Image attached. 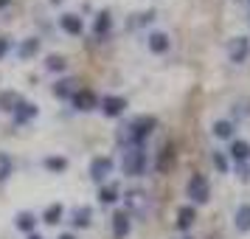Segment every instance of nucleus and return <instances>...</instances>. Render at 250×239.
<instances>
[{"mask_svg": "<svg viewBox=\"0 0 250 239\" xmlns=\"http://www.w3.org/2000/svg\"><path fill=\"white\" fill-rule=\"evenodd\" d=\"M158 127V121H155V115H138V118H132L129 124L121 127V132H118V144H124V147H141V141L152 132Z\"/></svg>", "mask_w": 250, "mask_h": 239, "instance_id": "obj_1", "label": "nucleus"}, {"mask_svg": "<svg viewBox=\"0 0 250 239\" xmlns=\"http://www.w3.org/2000/svg\"><path fill=\"white\" fill-rule=\"evenodd\" d=\"M9 3H12V0H0V9H3V6H9Z\"/></svg>", "mask_w": 250, "mask_h": 239, "instance_id": "obj_32", "label": "nucleus"}, {"mask_svg": "<svg viewBox=\"0 0 250 239\" xmlns=\"http://www.w3.org/2000/svg\"><path fill=\"white\" fill-rule=\"evenodd\" d=\"M214 163H216V169H219V172H228V160L222 158L219 152H216V155H214Z\"/></svg>", "mask_w": 250, "mask_h": 239, "instance_id": "obj_29", "label": "nucleus"}, {"mask_svg": "<svg viewBox=\"0 0 250 239\" xmlns=\"http://www.w3.org/2000/svg\"><path fill=\"white\" fill-rule=\"evenodd\" d=\"M230 155H233V160L245 163V160L250 158V147L245 144V141H233V144H230Z\"/></svg>", "mask_w": 250, "mask_h": 239, "instance_id": "obj_13", "label": "nucleus"}, {"mask_svg": "<svg viewBox=\"0 0 250 239\" xmlns=\"http://www.w3.org/2000/svg\"><path fill=\"white\" fill-rule=\"evenodd\" d=\"M149 48H152L155 54H166V51H169V37L166 34H152L149 37Z\"/></svg>", "mask_w": 250, "mask_h": 239, "instance_id": "obj_14", "label": "nucleus"}, {"mask_svg": "<svg viewBox=\"0 0 250 239\" xmlns=\"http://www.w3.org/2000/svg\"><path fill=\"white\" fill-rule=\"evenodd\" d=\"M9 174H12V160H9V155L0 152V180H6Z\"/></svg>", "mask_w": 250, "mask_h": 239, "instance_id": "obj_26", "label": "nucleus"}, {"mask_svg": "<svg viewBox=\"0 0 250 239\" xmlns=\"http://www.w3.org/2000/svg\"><path fill=\"white\" fill-rule=\"evenodd\" d=\"M20 104H23L20 93H12V90L0 93V110H9V113H14V110H17Z\"/></svg>", "mask_w": 250, "mask_h": 239, "instance_id": "obj_8", "label": "nucleus"}, {"mask_svg": "<svg viewBox=\"0 0 250 239\" xmlns=\"http://www.w3.org/2000/svg\"><path fill=\"white\" fill-rule=\"evenodd\" d=\"M129 205H132V208H138V205H144V194L132 192V194H129Z\"/></svg>", "mask_w": 250, "mask_h": 239, "instance_id": "obj_28", "label": "nucleus"}, {"mask_svg": "<svg viewBox=\"0 0 250 239\" xmlns=\"http://www.w3.org/2000/svg\"><path fill=\"white\" fill-rule=\"evenodd\" d=\"M59 239H76V237H70V234H62V237H59Z\"/></svg>", "mask_w": 250, "mask_h": 239, "instance_id": "obj_33", "label": "nucleus"}, {"mask_svg": "<svg viewBox=\"0 0 250 239\" xmlns=\"http://www.w3.org/2000/svg\"><path fill=\"white\" fill-rule=\"evenodd\" d=\"M73 107L82 110V113L93 110V107H96V93H93V90H76V93H73Z\"/></svg>", "mask_w": 250, "mask_h": 239, "instance_id": "obj_6", "label": "nucleus"}, {"mask_svg": "<svg viewBox=\"0 0 250 239\" xmlns=\"http://www.w3.org/2000/svg\"><path fill=\"white\" fill-rule=\"evenodd\" d=\"M45 166L51 172H65V166H68V163H65L62 158H45Z\"/></svg>", "mask_w": 250, "mask_h": 239, "instance_id": "obj_27", "label": "nucleus"}, {"mask_svg": "<svg viewBox=\"0 0 250 239\" xmlns=\"http://www.w3.org/2000/svg\"><path fill=\"white\" fill-rule=\"evenodd\" d=\"M214 135L216 138H230L233 135V124H230V121H216L214 124Z\"/></svg>", "mask_w": 250, "mask_h": 239, "instance_id": "obj_20", "label": "nucleus"}, {"mask_svg": "<svg viewBox=\"0 0 250 239\" xmlns=\"http://www.w3.org/2000/svg\"><path fill=\"white\" fill-rule=\"evenodd\" d=\"M126 110V102L121 96H107L104 99V115H121Z\"/></svg>", "mask_w": 250, "mask_h": 239, "instance_id": "obj_7", "label": "nucleus"}, {"mask_svg": "<svg viewBox=\"0 0 250 239\" xmlns=\"http://www.w3.org/2000/svg\"><path fill=\"white\" fill-rule=\"evenodd\" d=\"M37 115V104H31V102H23L17 110H14V118H17V124H25V121H31Z\"/></svg>", "mask_w": 250, "mask_h": 239, "instance_id": "obj_10", "label": "nucleus"}, {"mask_svg": "<svg viewBox=\"0 0 250 239\" xmlns=\"http://www.w3.org/2000/svg\"><path fill=\"white\" fill-rule=\"evenodd\" d=\"M54 3H59V0H54Z\"/></svg>", "mask_w": 250, "mask_h": 239, "instance_id": "obj_35", "label": "nucleus"}, {"mask_svg": "<svg viewBox=\"0 0 250 239\" xmlns=\"http://www.w3.org/2000/svg\"><path fill=\"white\" fill-rule=\"evenodd\" d=\"M233 219H236V228H239V231H250V205H242Z\"/></svg>", "mask_w": 250, "mask_h": 239, "instance_id": "obj_15", "label": "nucleus"}, {"mask_svg": "<svg viewBox=\"0 0 250 239\" xmlns=\"http://www.w3.org/2000/svg\"><path fill=\"white\" fill-rule=\"evenodd\" d=\"M17 228H20V231H34V217L28 214V211L17 214Z\"/></svg>", "mask_w": 250, "mask_h": 239, "instance_id": "obj_21", "label": "nucleus"}, {"mask_svg": "<svg viewBox=\"0 0 250 239\" xmlns=\"http://www.w3.org/2000/svg\"><path fill=\"white\" fill-rule=\"evenodd\" d=\"M208 180H205V174H191V180H188V197H191L194 203H205L208 200Z\"/></svg>", "mask_w": 250, "mask_h": 239, "instance_id": "obj_3", "label": "nucleus"}, {"mask_svg": "<svg viewBox=\"0 0 250 239\" xmlns=\"http://www.w3.org/2000/svg\"><path fill=\"white\" fill-rule=\"evenodd\" d=\"M73 82H68V79H62V82H57V87H54V93H57L59 99H68L70 93H73V87H70Z\"/></svg>", "mask_w": 250, "mask_h": 239, "instance_id": "obj_24", "label": "nucleus"}, {"mask_svg": "<svg viewBox=\"0 0 250 239\" xmlns=\"http://www.w3.org/2000/svg\"><path fill=\"white\" fill-rule=\"evenodd\" d=\"M113 234H115V237H126V234H129V214L115 211V217H113Z\"/></svg>", "mask_w": 250, "mask_h": 239, "instance_id": "obj_9", "label": "nucleus"}, {"mask_svg": "<svg viewBox=\"0 0 250 239\" xmlns=\"http://www.w3.org/2000/svg\"><path fill=\"white\" fill-rule=\"evenodd\" d=\"M110 172H113V160L110 158H93V163H90V177L93 180L102 183Z\"/></svg>", "mask_w": 250, "mask_h": 239, "instance_id": "obj_5", "label": "nucleus"}, {"mask_svg": "<svg viewBox=\"0 0 250 239\" xmlns=\"http://www.w3.org/2000/svg\"><path fill=\"white\" fill-rule=\"evenodd\" d=\"M239 177H242V180H248V166H245V163L239 166Z\"/></svg>", "mask_w": 250, "mask_h": 239, "instance_id": "obj_30", "label": "nucleus"}, {"mask_svg": "<svg viewBox=\"0 0 250 239\" xmlns=\"http://www.w3.org/2000/svg\"><path fill=\"white\" fill-rule=\"evenodd\" d=\"M59 25H62L68 34H82V17H76V14H62Z\"/></svg>", "mask_w": 250, "mask_h": 239, "instance_id": "obj_11", "label": "nucleus"}, {"mask_svg": "<svg viewBox=\"0 0 250 239\" xmlns=\"http://www.w3.org/2000/svg\"><path fill=\"white\" fill-rule=\"evenodd\" d=\"M6 51H9V43H6V40H3V37H0V57H3V54H6Z\"/></svg>", "mask_w": 250, "mask_h": 239, "instance_id": "obj_31", "label": "nucleus"}, {"mask_svg": "<svg viewBox=\"0 0 250 239\" xmlns=\"http://www.w3.org/2000/svg\"><path fill=\"white\" fill-rule=\"evenodd\" d=\"M37 48H40V40H25L23 45H20V57H34L37 54Z\"/></svg>", "mask_w": 250, "mask_h": 239, "instance_id": "obj_22", "label": "nucleus"}, {"mask_svg": "<svg viewBox=\"0 0 250 239\" xmlns=\"http://www.w3.org/2000/svg\"><path fill=\"white\" fill-rule=\"evenodd\" d=\"M62 211H65V208H62L59 203H54L51 208H45V222L48 225H57L59 219H62Z\"/></svg>", "mask_w": 250, "mask_h": 239, "instance_id": "obj_19", "label": "nucleus"}, {"mask_svg": "<svg viewBox=\"0 0 250 239\" xmlns=\"http://www.w3.org/2000/svg\"><path fill=\"white\" fill-rule=\"evenodd\" d=\"M118 186H113V183H110V186H102V192H99V200H102V203H115V200H118Z\"/></svg>", "mask_w": 250, "mask_h": 239, "instance_id": "obj_16", "label": "nucleus"}, {"mask_svg": "<svg viewBox=\"0 0 250 239\" xmlns=\"http://www.w3.org/2000/svg\"><path fill=\"white\" fill-rule=\"evenodd\" d=\"M65 65L68 62H65V57H59V54H51L48 57V70H65Z\"/></svg>", "mask_w": 250, "mask_h": 239, "instance_id": "obj_25", "label": "nucleus"}, {"mask_svg": "<svg viewBox=\"0 0 250 239\" xmlns=\"http://www.w3.org/2000/svg\"><path fill=\"white\" fill-rule=\"evenodd\" d=\"M171 163H174V147H166V149H163V158H158V169L160 172H169Z\"/></svg>", "mask_w": 250, "mask_h": 239, "instance_id": "obj_18", "label": "nucleus"}, {"mask_svg": "<svg viewBox=\"0 0 250 239\" xmlns=\"http://www.w3.org/2000/svg\"><path fill=\"white\" fill-rule=\"evenodd\" d=\"M194 219H197V211H194L191 205H186V208L177 211V228H183V231H186V228H191Z\"/></svg>", "mask_w": 250, "mask_h": 239, "instance_id": "obj_12", "label": "nucleus"}, {"mask_svg": "<svg viewBox=\"0 0 250 239\" xmlns=\"http://www.w3.org/2000/svg\"><path fill=\"white\" fill-rule=\"evenodd\" d=\"M28 239H42V237H37V234H31V237H28Z\"/></svg>", "mask_w": 250, "mask_h": 239, "instance_id": "obj_34", "label": "nucleus"}, {"mask_svg": "<svg viewBox=\"0 0 250 239\" xmlns=\"http://www.w3.org/2000/svg\"><path fill=\"white\" fill-rule=\"evenodd\" d=\"M110 23H113L110 12H102L99 17H96V25H93V31H96V34H107V31H110Z\"/></svg>", "mask_w": 250, "mask_h": 239, "instance_id": "obj_17", "label": "nucleus"}, {"mask_svg": "<svg viewBox=\"0 0 250 239\" xmlns=\"http://www.w3.org/2000/svg\"><path fill=\"white\" fill-rule=\"evenodd\" d=\"M144 169H146V152L141 147H132L124 155V174L138 177V174H144Z\"/></svg>", "mask_w": 250, "mask_h": 239, "instance_id": "obj_2", "label": "nucleus"}, {"mask_svg": "<svg viewBox=\"0 0 250 239\" xmlns=\"http://www.w3.org/2000/svg\"><path fill=\"white\" fill-rule=\"evenodd\" d=\"M248 51H250L248 37H233V40L228 43V57H230V62H245Z\"/></svg>", "mask_w": 250, "mask_h": 239, "instance_id": "obj_4", "label": "nucleus"}, {"mask_svg": "<svg viewBox=\"0 0 250 239\" xmlns=\"http://www.w3.org/2000/svg\"><path fill=\"white\" fill-rule=\"evenodd\" d=\"M90 217H93V211H90V208H79V211L73 214V222H76L79 228H84L87 222H90Z\"/></svg>", "mask_w": 250, "mask_h": 239, "instance_id": "obj_23", "label": "nucleus"}]
</instances>
